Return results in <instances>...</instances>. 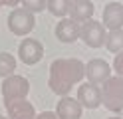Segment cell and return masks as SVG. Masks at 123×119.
Returning <instances> with one entry per match:
<instances>
[{
    "instance_id": "6da1fadb",
    "label": "cell",
    "mask_w": 123,
    "mask_h": 119,
    "mask_svg": "<svg viewBox=\"0 0 123 119\" xmlns=\"http://www.w3.org/2000/svg\"><path fill=\"white\" fill-rule=\"evenodd\" d=\"M86 66L78 58H58L50 63L48 87L58 95H68L74 85L83 81Z\"/></svg>"
},
{
    "instance_id": "7a4b0ae2",
    "label": "cell",
    "mask_w": 123,
    "mask_h": 119,
    "mask_svg": "<svg viewBox=\"0 0 123 119\" xmlns=\"http://www.w3.org/2000/svg\"><path fill=\"white\" fill-rule=\"evenodd\" d=\"M101 89V105H105L113 113L123 111V77L121 75H111L107 81L99 85Z\"/></svg>"
},
{
    "instance_id": "3957f363",
    "label": "cell",
    "mask_w": 123,
    "mask_h": 119,
    "mask_svg": "<svg viewBox=\"0 0 123 119\" xmlns=\"http://www.w3.org/2000/svg\"><path fill=\"white\" fill-rule=\"evenodd\" d=\"M30 91V83L26 77L12 74L8 77H4V83H2V99H4V105L10 101H16V99H26V95Z\"/></svg>"
},
{
    "instance_id": "277c9868",
    "label": "cell",
    "mask_w": 123,
    "mask_h": 119,
    "mask_svg": "<svg viewBox=\"0 0 123 119\" xmlns=\"http://www.w3.org/2000/svg\"><path fill=\"white\" fill-rule=\"evenodd\" d=\"M34 24H36L34 14L28 12L26 8H14L8 16V28L16 36H28L34 30Z\"/></svg>"
},
{
    "instance_id": "5b68a950",
    "label": "cell",
    "mask_w": 123,
    "mask_h": 119,
    "mask_svg": "<svg viewBox=\"0 0 123 119\" xmlns=\"http://www.w3.org/2000/svg\"><path fill=\"white\" fill-rule=\"evenodd\" d=\"M105 26L97 20H87L80 26V40L89 48H101L105 44Z\"/></svg>"
},
{
    "instance_id": "8992f818",
    "label": "cell",
    "mask_w": 123,
    "mask_h": 119,
    "mask_svg": "<svg viewBox=\"0 0 123 119\" xmlns=\"http://www.w3.org/2000/svg\"><path fill=\"white\" fill-rule=\"evenodd\" d=\"M18 56L26 66H34L44 58V46L36 38H24L18 46Z\"/></svg>"
},
{
    "instance_id": "52a82bcc",
    "label": "cell",
    "mask_w": 123,
    "mask_h": 119,
    "mask_svg": "<svg viewBox=\"0 0 123 119\" xmlns=\"http://www.w3.org/2000/svg\"><path fill=\"white\" fill-rule=\"evenodd\" d=\"M86 77H87V83L101 85L103 81L111 77V66L105 60H97V58L89 60L86 63Z\"/></svg>"
},
{
    "instance_id": "ba28073f",
    "label": "cell",
    "mask_w": 123,
    "mask_h": 119,
    "mask_svg": "<svg viewBox=\"0 0 123 119\" xmlns=\"http://www.w3.org/2000/svg\"><path fill=\"white\" fill-rule=\"evenodd\" d=\"M75 99H78L80 105L86 107V109H97L101 105V89H99V85L83 81L78 87V97Z\"/></svg>"
},
{
    "instance_id": "9c48e42d",
    "label": "cell",
    "mask_w": 123,
    "mask_h": 119,
    "mask_svg": "<svg viewBox=\"0 0 123 119\" xmlns=\"http://www.w3.org/2000/svg\"><path fill=\"white\" fill-rule=\"evenodd\" d=\"M93 12H95V8L91 0H72L70 8H68V18H72L78 24H83V22L91 20Z\"/></svg>"
},
{
    "instance_id": "30bf717a",
    "label": "cell",
    "mask_w": 123,
    "mask_h": 119,
    "mask_svg": "<svg viewBox=\"0 0 123 119\" xmlns=\"http://www.w3.org/2000/svg\"><path fill=\"white\" fill-rule=\"evenodd\" d=\"M80 26L81 24L74 22L72 18H60L58 26H56V38L64 44H74L75 40H80Z\"/></svg>"
},
{
    "instance_id": "8fae6325",
    "label": "cell",
    "mask_w": 123,
    "mask_h": 119,
    "mask_svg": "<svg viewBox=\"0 0 123 119\" xmlns=\"http://www.w3.org/2000/svg\"><path fill=\"white\" fill-rule=\"evenodd\" d=\"M101 24L105 30H119L123 28V4L119 2H109L103 8V16H101Z\"/></svg>"
},
{
    "instance_id": "7c38bea8",
    "label": "cell",
    "mask_w": 123,
    "mask_h": 119,
    "mask_svg": "<svg viewBox=\"0 0 123 119\" xmlns=\"http://www.w3.org/2000/svg\"><path fill=\"white\" fill-rule=\"evenodd\" d=\"M81 105L78 99L70 97V95H62V99L58 101L56 115L58 119H80L81 117Z\"/></svg>"
},
{
    "instance_id": "4fadbf2b",
    "label": "cell",
    "mask_w": 123,
    "mask_h": 119,
    "mask_svg": "<svg viewBox=\"0 0 123 119\" xmlns=\"http://www.w3.org/2000/svg\"><path fill=\"white\" fill-rule=\"evenodd\" d=\"M6 111H8V119H34L36 109L28 99H16L6 103Z\"/></svg>"
},
{
    "instance_id": "5bb4252c",
    "label": "cell",
    "mask_w": 123,
    "mask_h": 119,
    "mask_svg": "<svg viewBox=\"0 0 123 119\" xmlns=\"http://www.w3.org/2000/svg\"><path fill=\"white\" fill-rule=\"evenodd\" d=\"M111 54L123 52V28L119 30H109L105 34V44H103Z\"/></svg>"
},
{
    "instance_id": "9a60e30c",
    "label": "cell",
    "mask_w": 123,
    "mask_h": 119,
    "mask_svg": "<svg viewBox=\"0 0 123 119\" xmlns=\"http://www.w3.org/2000/svg\"><path fill=\"white\" fill-rule=\"evenodd\" d=\"M72 0H46V10L56 18H66Z\"/></svg>"
},
{
    "instance_id": "2e32d148",
    "label": "cell",
    "mask_w": 123,
    "mask_h": 119,
    "mask_svg": "<svg viewBox=\"0 0 123 119\" xmlns=\"http://www.w3.org/2000/svg\"><path fill=\"white\" fill-rule=\"evenodd\" d=\"M16 71V58L8 52H0V77H8Z\"/></svg>"
},
{
    "instance_id": "e0dca14e",
    "label": "cell",
    "mask_w": 123,
    "mask_h": 119,
    "mask_svg": "<svg viewBox=\"0 0 123 119\" xmlns=\"http://www.w3.org/2000/svg\"><path fill=\"white\" fill-rule=\"evenodd\" d=\"M20 4L32 14H40L46 10V0H20Z\"/></svg>"
},
{
    "instance_id": "ac0fdd59",
    "label": "cell",
    "mask_w": 123,
    "mask_h": 119,
    "mask_svg": "<svg viewBox=\"0 0 123 119\" xmlns=\"http://www.w3.org/2000/svg\"><path fill=\"white\" fill-rule=\"evenodd\" d=\"M113 71H115V75H121V77H123V52L115 54V60H113Z\"/></svg>"
},
{
    "instance_id": "d6986e66",
    "label": "cell",
    "mask_w": 123,
    "mask_h": 119,
    "mask_svg": "<svg viewBox=\"0 0 123 119\" xmlns=\"http://www.w3.org/2000/svg\"><path fill=\"white\" fill-rule=\"evenodd\" d=\"M34 119H58V115L52 113V111H42V113H38Z\"/></svg>"
},
{
    "instance_id": "ffe728a7",
    "label": "cell",
    "mask_w": 123,
    "mask_h": 119,
    "mask_svg": "<svg viewBox=\"0 0 123 119\" xmlns=\"http://www.w3.org/2000/svg\"><path fill=\"white\" fill-rule=\"evenodd\" d=\"M20 4V0H0V6H12V8H16Z\"/></svg>"
},
{
    "instance_id": "44dd1931",
    "label": "cell",
    "mask_w": 123,
    "mask_h": 119,
    "mask_svg": "<svg viewBox=\"0 0 123 119\" xmlns=\"http://www.w3.org/2000/svg\"><path fill=\"white\" fill-rule=\"evenodd\" d=\"M109 119H123V117H109Z\"/></svg>"
},
{
    "instance_id": "7402d4cb",
    "label": "cell",
    "mask_w": 123,
    "mask_h": 119,
    "mask_svg": "<svg viewBox=\"0 0 123 119\" xmlns=\"http://www.w3.org/2000/svg\"><path fill=\"white\" fill-rule=\"evenodd\" d=\"M0 119H8V117H4V115H0Z\"/></svg>"
}]
</instances>
